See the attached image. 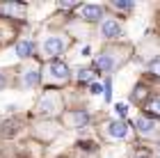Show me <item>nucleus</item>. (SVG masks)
<instances>
[{"mask_svg":"<svg viewBox=\"0 0 160 158\" xmlns=\"http://www.w3.org/2000/svg\"><path fill=\"white\" fill-rule=\"evenodd\" d=\"M41 78L50 85H64V83H69L71 71L62 60H50V62H46V67L41 69Z\"/></svg>","mask_w":160,"mask_h":158,"instance_id":"obj_1","label":"nucleus"},{"mask_svg":"<svg viewBox=\"0 0 160 158\" xmlns=\"http://www.w3.org/2000/svg\"><path fill=\"white\" fill-rule=\"evenodd\" d=\"M123 62H126V55H121V51H117V48H105L94 57V64L98 71H114Z\"/></svg>","mask_w":160,"mask_h":158,"instance_id":"obj_2","label":"nucleus"},{"mask_svg":"<svg viewBox=\"0 0 160 158\" xmlns=\"http://www.w3.org/2000/svg\"><path fill=\"white\" fill-rule=\"evenodd\" d=\"M37 115H41V117H55V115L62 112V99L60 94H55V92H46L39 101H37Z\"/></svg>","mask_w":160,"mask_h":158,"instance_id":"obj_3","label":"nucleus"},{"mask_svg":"<svg viewBox=\"0 0 160 158\" xmlns=\"http://www.w3.org/2000/svg\"><path fill=\"white\" fill-rule=\"evenodd\" d=\"M135 131L137 135H142V138H158L160 135V121L153 119V117H147V115H140V117L135 119Z\"/></svg>","mask_w":160,"mask_h":158,"instance_id":"obj_4","label":"nucleus"},{"mask_svg":"<svg viewBox=\"0 0 160 158\" xmlns=\"http://www.w3.org/2000/svg\"><path fill=\"white\" fill-rule=\"evenodd\" d=\"M67 48H69V39L53 34L41 44V53H43V57H55V55H62Z\"/></svg>","mask_w":160,"mask_h":158,"instance_id":"obj_5","label":"nucleus"},{"mask_svg":"<svg viewBox=\"0 0 160 158\" xmlns=\"http://www.w3.org/2000/svg\"><path fill=\"white\" fill-rule=\"evenodd\" d=\"M80 18L87 23H98L105 18V7L103 5H80Z\"/></svg>","mask_w":160,"mask_h":158,"instance_id":"obj_6","label":"nucleus"},{"mask_svg":"<svg viewBox=\"0 0 160 158\" xmlns=\"http://www.w3.org/2000/svg\"><path fill=\"white\" fill-rule=\"evenodd\" d=\"M119 34H121V23H119V18L105 16L103 21H101V37H103V39H117Z\"/></svg>","mask_w":160,"mask_h":158,"instance_id":"obj_7","label":"nucleus"},{"mask_svg":"<svg viewBox=\"0 0 160 158\" xmlns=\"http://www.w3.org/2000/svg\"><path fill=\"white\" fill-rule=\"evenodd\" d=\"M64 121H67L69 128H85L89 124V115L85 110H76V112H67L64 115Z\"/></svg>","mask_w":160,"mask_h":158,"instance_id":"obj_8","label":"nucleus"},{"mask_svg":"<svg viewBox=\"0 0 160 158\" xmlns=\"http://www.w3.org/2000/svg\"><path fill=\"white\" fill-rule=\"evenodd\" d=\"M41 83V71L37 67H28L21 71V85L23 87H37Z\"/></svg>","mask_w":160,"mask_h":158,"instance_id":"obj_9","label":"nucleus"},{"mask_svg":"<svg viewBox=\"0 0 160 158\" xmlns=\"http://www.w3.org/2000/svg\"><path fill=\"white\" fill-rule=\"evenodd\" d=\"M0 14L9 18H23L25 16V5L23 3H2L0 5Z\"/></svg>","mask_w":160,"mask_h":158,"instance_id":"obj_10","label":"nucleus"},{"mask_svg":"<svg viewBox=\"0 0 160 158\" xmlns=\"http://www.w3.org/2000/svg\"><path fill=\"white\" fill-rule=\"evenodd\" d=\"M128 124L126 121H121V119H114V121H110L108 124V135L110 138H114V140H123V138H128Z\"/></svg>","mask_w":160,"mask_h":158,"instance_id":"obj_11","label":"nucleus"},{"mask_svg":"<svg viewBox=\"0 0 160 158\" xmlns=\"http://www.w3.org/2000/svg\"><path fill=\"white\" fill-rule=\"evenodd\" d=\"M16 55L21 57V60H28V57H32L34 55V41L32 39H21V41H16Z\"/></svg>","mask_w":160,"mask_h":158,"instance_id":"obj_12","label":"nucleus"},{"mask_svg":"<svg viewBox=\"0 0 160 158\" xmlns=\"http://www.w3.org/2000/svg\"><path fill=\"white\" fill-rule=\"evenodd\" d=\"M147 110L151 112V117H160V96H156V99H149V103H147Z\"/></svg>","mask_w":160,"mask_h":158,"instance_id":"obj_13","label":"nucleus"},{"mask_svg":"<svg viewBox=\"0 0 160 158\" xmlns=\"http://www.w3.org/2000/svg\"><path fill=\"white\" fill-rule=\"evenodd\" d=\"M94 78V71L92 69H78V74H76V80L78 83H89Z\"/></svg>","mask_w":160,"mask_h":158,"instance_id":"obj_14","label":"nucleus"},{"mask_svg":"<svg viewBox=\"0 0 160 158\" xmlns=\"http://www.w3.org/2000/svg\"><path fill=\"white\" fill-rule=\"evenodd\" d=\"M142 99H147V87H144V85H137V89L133 92V101L140 103Z\"/></svg>","mask_w":160,"mask_h":158,"instance_id":"obj_15","label":"nucleus"},{"mask_svg":"<svg viewBox=\"0 0 160 158\" xmlns=\"http://www.w3.org/2000/svg\"><path fill=\"white\" fill-rule=\"evenodd\" d=\"M133 5L135 3H130V0H112V7H117V9H133Z\"/></svg>","mask_w":160,"mask_h":158,"instance_id":"obj_16","label":"nucleus"},{"mask_svg":"<svg viewBox=\"0 0 160 158\" xmlns=\"http://www.w3.org/2000/svg\"><path fill=\"white\" fill-rule=\"evenodd\" d=\"M149 71H151L156 78H160V57H153V60L149 62Z\"/></svg>","mask_w":160,"mask_h":158,"instance_id":"obj_17","label":"nucleus"},{"mask_svg":"<svg viewBox=\"0 0 160 158\" xmlns=\"http://www.w3.org/2000/svg\"><path fill=\"white\" fill-rule=\"evenodd\" d=\"M78 3H73V0H64V3H60V7H64V9H71V7H76Z\"/></svg>","mask_w":160,"mask_h":158,"instance_id":"obj_18","label":"nucleus"},{"mask_svg":"<svg viewBox=\"0 0 160 158\" xmlns=\"http://www.w3.org/2000/svg\"><path fill=\"white\" fill-rule=\"evenodd\" d=\"M101 92H103L101 85H92V94H101Z\"/></svg>","mask_w":160,"mask_h":158,"instance_id":"obj_19","label":"nucleus"},{"mask_svg":"<svg viewBox=\"0 0 160 158\" xmlns=\"http://www.w3.org/2000/svg\"><path fill=\"white\" fill-rule=\"evenodd\" d=\"M135 158H149V154H135Z\"/></svg>","mask_w":160,"mask_h":158,"instance_id":"obj_20","label":"nucleus"},{"mask_svg":"<svg viewBox=\"0 0 160 158\" xmlns=\"http://www.w3.org/2000/svg\"><path fill=\"white\" fill-rule=\"evenodd\" d=\"M2 85H5V80H2V78H0V87H2Z\"/></svg>","mask_w":160,"mask_h":158,"instance_id":"obj_21","label":"nucleus"}]
</instances>
